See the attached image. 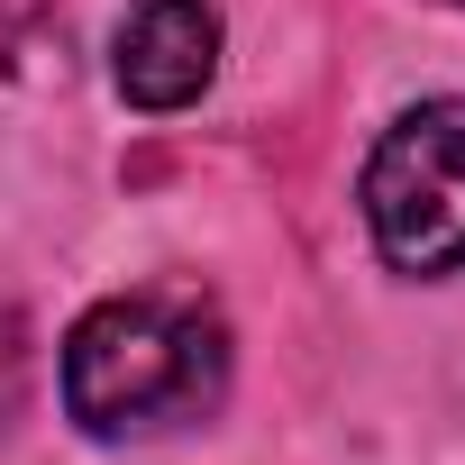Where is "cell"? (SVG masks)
<instances>
[{"mask_svg":"<svg viewBox=\"0 0 465 465\" xmlns=\"http://www.w3.org/2000/svg\"><path fill=\"white\" fill-rule=\"evenodd\" d=\"M228 392V320L201 292H110L64 338V411L92 438H155L210 420Z\"/></svg>","mask_w":465,"mask_h":465,"instance_id":"6da1fadb","label":"cell"},{"mask_svg":"<svg viewBox=\"0 0 465 465\" xmlns=\"http://www.w3.org/2000/svg\"><path fill=\"white\" fill-rule=\"evenodd\" d=\"M365 238L392 274H456L465 265V101L401 110L365 155Z\"/></svg>","mask_w":465,"mask_h":465,"instance_id":"7a4b0ae2","label":"cell"},{"mask_svg":"<svg viewBox=\"0 0 465 465\" xmlns=\"http://www.w3.org/2000/svg\"><path fill=\"white\" fill-rule=\"evenodd\" d=\"M447 10H465V0H447Z\"/></svg>","mask_w":465,"mask_h":465,"instance_id":"5b68a950","label":"cell"},{"mask_svg":"<svg viewBox=\"0 0 465 465\" xmlns=\"http://www.w3.org/2000/svg\"><path fill=\"white\" fill-rule=\"evenodd\" d=\"M110 74L137 110H192L219 74V10L210 0H137L110 37Z\"/></svg>","mask_w":465,"mask_h":465,"instance_id":"3957f363","label":"cell"},{"mask_svg":"<svg viewBox=\"0 0 465 465\" xmlns=\"http://www.w3.org/2000/svg\"><path fill=\"white\" fill-rule=\"evenodd\" d=\"M19 401H28V320H19L10 292H0V429L19 420Z\"/></svg>","mask_w":465,"mask_h":465,"instance_id":"277c9868","label":"cell"}]
</instances>
